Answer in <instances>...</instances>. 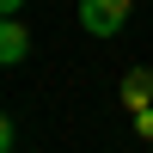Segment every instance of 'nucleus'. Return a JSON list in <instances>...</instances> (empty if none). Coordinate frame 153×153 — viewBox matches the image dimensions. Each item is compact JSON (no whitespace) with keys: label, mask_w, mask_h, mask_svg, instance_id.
Instances as JSON below:
<instances>
[{"label":"nucleus","mask_w":153,"mask_h":153,"mask_svg":"<svg viewBox=\"0 0 153 153\" xmlns=\"http://www.w3.org/2000/svg\"><path fill=\"white\" fill-rule=\"evenodd\" d=\"M123 104H129V110H153V74L147 68H129V74H123Z\"/></svg>","instance_id":"7ed1b4c3"},{"label":"nucleus","mask_w":153,"mask_h":153,"mask_svg":"<svg viewBox=\"0 0 153 153\" xmlns=\"http://www.w3.org/2000/svg\"><path fill=\"white\" fill-rule=\"evenodd\" d=\"M25 55H31V31H25L19 19H6V25H0V61H6V68H19Z\"/></svg>","instance_id":"f03ea898"},{"label":"nucleus","mask_w":153,"mask_h":153,"mask_svg":"<svg viewBox=\"0 0 153 153\" xmlns=\"http://www.w3.org/2000/svg\"><path fill=\"white\" fill-rule=\"evenodd\" d=\"M135 135H153V110H135Z\"/></svg>","instance_id":"20e7f679"},{"label":"nucleus","mask_w":153,"mask_h":153,"mask_svg":"<svg viewBox=\"0 0 153 153\" xmlns=\"http://www.w3.org/2000/svg\"><path fill=\"white\" fill-rule=\"evenodd\" d=\"M19 6H25V0H0V12H6V19H19Z\"/></svg>","instance_id":"39448f33"},{"label":"nucleus","mask_w":153,"mask_h":153,"mask_svg":"<svg viewBox=\"0 0 153 153\" xmlns=\"http://www.w3.org/2000/svg\"><path fill=\"white\" fill-rule=\"evenodd\" d=\"M129 6H135V0H80V25L92 37H117L123 19H129Z\"/></svg>","instance_id":"f257e3e1"}]
</instances>
